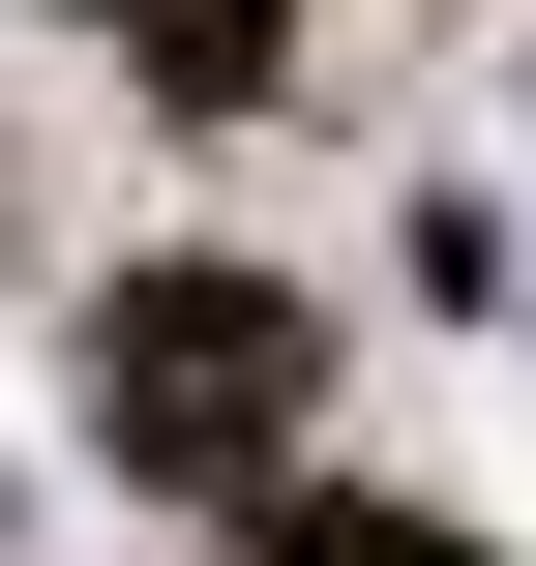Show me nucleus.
I'll use <instances>...</instances> for the list:
<instances>
[{
    "label": "nucleus",
    "mask_w": 536,
    "mask_h": 566,
    "mask_svg": "<svg viewBox=\"0 0 536 566\" xmlns=\"http://www.w3.org/2000/svg\"><path fill=\"white\" fill-rule=\"evenodd\" d=\"M90 448L119 478H179V507H269L298 478V418H328V328H298V269H239V239H179V269H119L90 298Z\"/></svg>",
    "instance_id": "nucleus-1"
},
{
    "label": "nucleus",
    "mask_w": 536,
    "mask_h": 566,
    "mask_svg": "<svg viewBox=\"0 0 536 566\" xmlns=\"http://www.w3.org/2000/svg\"><path fill=\"white\" fill-rule=\"evenodd\" d=\"M90 30H119L149 119H269V60H298V0H90Z\"/></svg>",
    "instance_id": "nucleus-2"
},
{
    "label": "nucleus",
    "mask_w": 536,
    "mask_h": 566,
    "mask_svg": "<svg viewBox=\"0 0 536 566\" xmlns=\"http://www.w3.org/2000/svg\"><path fill=\"white\" fill-rule=\"evenodd\" d=\"M239 537H269V566H477V537H448V507H358V478H269Z\"/></svg>",
    "instance_id": "nucleus-3"
}]
</instances>
